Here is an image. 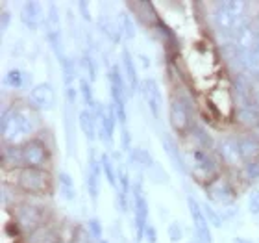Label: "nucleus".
Returning a JSON list of instances; mask_svg holds the SVG:
<instances>
[{"label": "nucleus", "instance_id": "nucleus-1", "mask_svg": "<svg viewBox=\"0 0 259 243\" xmlns=\"http://www.w3.org/2000/svg\"><path fill=\"white\" fill-rule=\"evenodd\" d=\"M33 123L22 110H6L2 114V140L15 147L32 134ZM24 145V143H22Z\"/></svg>", "mask_w": 259, "mask_h": 243}, {"label": "nucleus", "instance_id": "nucleus-2", "mask_svg": "<svg viewBox=\"0 0 259 243\" xmlns=\"http://www.w3.org/2000/svg\"><path fill=\"white\" fill-rule=\"evenodd\" d=\"M17 184L22 191L33 195L49 193L52 188V180L45 169H32V167H22L17 177Z\"/></svg>", "mask_w": 259, "mask_h": 243}, {"label": "nucleus", "instance_id": "nucleus-3", "mask_svg": "<svg viewBox=\"0 0 259 243\" xmlns=\"http://www.w3.org/2000/svg\"><path fill=\"white\" fill-rule=\"evenodd\" d=\"M132 204H134V217H135V236L137 241L145 239V230L148 227V202L146 197L141 191V186L135 184L132 189Z\"/></svg>", "mask_w": 259, "mask_h": 243}, {"label": "nucleus", "instance_id": "nucleus-4", "mask_svg": "<svg viewBox=\"0 0 259 243\" xmlns=\"http://www.w3.org/2000/svg\"><path fill=\"white\" fill-rule=\"evenodd\" d=\"M187 165H191V171L198 179H211L217 173V169H219L215 158L211 156L207 151H204V149H193L189 152V162H187Z\"/></svg>", "mask_w": 259, "mask_h": 243}, {"label": "nucleus", "instance_id": "nucleus-5", "mask_svg": "<svg viewBox=\"0 0 259 243\" xmlns=\"http://www.w3.org/2000/svg\"><path fill=\"white\" fill-rule=\"evenodd\" d=\"M21 152H22V163H24V167L45 169L47 163H49V151L37 140L26 141L24 145H21Z\"/></svg>", "mask_w": 259, "mask_h": 243}, {"label": "nucleus", "instance_id": "nucleus-6", "mask_svg": "<svg viewBox=\"0 0 259 243\" xmlns=\"http://www.w3.org/2000/svg\"><path fill=\"white\" fill-rule=\"evenodd\" d=\"M187 206H189L191 217H193V225H194V232L198 236L200 243H211V225L207 221V217L204 214V208L200 204L196 197L189 195L187 197Z\"/></svg>", "mask_w": 259, "mask_h": 243}, {"label": "nucleus", "instance_id": "nucleus-7", "mask_svg": "<svg viewBox=\"0 0 259 243\" xmlns=\"http://www.w3.org/2000/svg\"><path fill=\"white\" fill-rule=\"evenodd\" d=\"M28 102L30 106L39 112H50V110L56 106V91L54 87L43 82V84H37L33 86L28 93Z\"/></svg>", "mask_w": 259, "mask_h": 243}, {"label": "nucleus", "instance_id": "nucleus-8", "mask_svg": "<svg viewBox=\"0 0 259 243\" xmlns=\"http://www.w3.org/2000/svg\"><path fill=\"white\" fill-rule=\"evenodd\" d=\"M168 121H170L172 130L178 132V134H185V132L189 130L191 115H189V108H187V104H185L184 98H172Z\"/></svg>", "mask_w": 259, "mask_h": 243}, {"label": "nucleus", "instance_id": "nucleus-9", "mask_svg": "<svg viewBox=\"0 0 259 243\" xmlns=\"http://www.w3.org/2000/svg\"><path fill=\"white\" fill-rule=\"evenodd\" d=\"M102 162H100V158H97L95 151L91 149V152H89V167H87L85 175V186L93 202H97L98 193H100V179H102Z\"/></svg>", "mask_w": 259, "mask_h": 243}, {"label": "nucleus", "instance_id": "nucleus-10", "mask_svg": "<svg viewBox=\"0 0 259 243\" xmlns=\"http://www.w3.org/2000/svg\"><path fill=\"white\" fill-rule=\"evenodd\" d=\"M141 91H143V98H145L146 106L150 110L152 117L159 119L161 117V91H159L157 82L154 78H146L141 84Z\"/></svg>", "mask_w": 259, "mask_h": 243}, {"label": "nucleus", "instance_id": "nucleus-11", "mask_svg": "<svg viewBox=\"0 0 259 243\" xmlns=\"http://www.w3.org/2000/svg\"><path fill=\"white\" fill-rule=\"evenodd\" d=\"M21 19L26 28H30V30H37L41 24H45L41 4L35 2V0H28V2H24V4H22V10H21Z\"/></svg>", "mask_w": 259, "mask_h": 243}, {"label": "nucleus", "instance_id": "nucleus-12", "mask_svg": "<svg viewBox=\"0 0 259 243\" xmlns=\"http://www.w3.org/2000/svg\"><path fill=\"white\" fill-rule=\"evenodd\" d=\"M161 141H163V151H165V154L168 156V160H170V163L174 165V169L184 175L187 173V162H185L184 156H182V152H180L176 141L168 134H163Z\"/></svg>", "mask_w": 259, "mask_h": 243}, {"label": "nucleus", "instance_id": "nucleus-13", "mask_svg": "<svg viewBox=\"0 0 259 243\" xmlns=\"http://www.w3.org/2000/svg\"><path fill=\"white\" fill-rule=\"evenodd\" d=\"M17 221L24 230H37L41 225V212L32 204H22L17 210Z\"/></svg>", "mask_w": 259, "mask_h": 243}, {"label": "nucleus", "instance_id": "nucleus-14", "mask_svg": "<svg viewBox=\"0 0 259 243\" xmlns=\"http://www.w3.org/2000/svg\"><path fill=\"white\" fill-rule=\"evenodd\" d=\"M209 199L217 204L222 206H232L233 202V189L232 186L224 180H215L209 186Z\"/></svg>", "mask_w": 259, "mask_h": 243}, {"label": "nucleus", "instance_id": "nucleus-15", "mask_svg": "<svg viewBox=\"0 0 259 243\" xmlns=\"http://www.w3.org/2000/svg\"><path fill=\"white\" fill-rule=\"evenodd\" d=\"M219 154L224 162L228 163H241L243 162V154H241V147H239V140L233 137H226V140L219 141Z\"/></svg>", "mask_w": 259, "mask_h": 243}, {"label": "nucleus", "instance_id": "nucleus-16", "mask_svg": "<svg viewBox=\"0 0 259 243\" xmlns=\"http://www.w3.org/2000/svg\"><path fill=\"white\" fill-rule=\"evenodd\" d=\"M122 69H124V80L128 84V91L132 95V93H135L141 87V82H139V75H137V69H135V61L128 49L122 50Z\"/></svg>", "mask_w": 259, "mask_h": 243}, {"label": "nucleus", "instance_id": "nucleus-17", "mask_svg": "<svg viewBox=\"0 0 259 243\" xmlns=\"http://www.w3.org/2000/svg\"><path fill=\"white\" fill-rule=\"evenodd\" d=\"M98 30H100L111 43H120V39H122V28H120V22L115 21L113 17H109V15L98 17Z\"/></svg>", "mask_w": 259, "mask_h": 243}, {"label": "nucleus", "instance_id": "nucleus-18", "mask_svg": "<svg viewBox=\"0 0 259 243\" xmlns=\"http://www.w3.org/2000/svg\"><path fill=\"white\" fill-rule=\"evenodd\" d=\"M78 124H80V130L85 134V137L89 141H93L98 135L97 117H95L91 108H83L78 112Z\"/></svg>", "mask_w": 259, "mask_h": 243}, {"label": "nucleus", "instance_id": "nucleus-19", "mask_svg": "<svg viewBox=\"0 0 259 243\" xmlns=\"http://www.w3.org/2000/svg\"><path fill=\"white\" fill-rule=\"evenodd\" d=\"M130 160H132V165L143 169L146 173H148V169L156 163L154 158L150 156V152L146 151V149H132V151H130Z\"/></svg>", "mask_w": 259, "mask_h": 243}, {"label": "nucleus", "instance_id": "nucleus-20", "mask_svg": "<svg viewBox=\"0 0 259 243\" xmlns=\"http://www.w3.org/2000/svg\"><path fill=\"white\" fill-rule=\"evenodd\" d=\"M100 162H102V173L104 177L108 179L109 186L115 189V191H119V169H115V163L111 162V158L108 154H102L100 156Z\"/></svg>", "mask_w": 259, "mask_h": 243}, {"label": "nucleus", "instance_id": "nucleus-21", "mask_svg": "<svg viewBox=\"0 0 259 243\" xmlns=\"http://www.w3.org/2000/svg\"><path fill=\"white\" fill-rule=\"evenodd\" d=\"M239 147H241V154H243V160L248 162H255L259 158V143L254 137H243L239 140Z\"/></svg>", "mask_w": 259, "mask_h": 243}, {"label": "nucleus", "instance_id": "nucleus-22", "mask_svg": "<svg viewBox=\"0 0 259 243\" xmlns=\"http://www.w3.org/2000/svg\"><path fill=\"white\" fill-rule=\"evenodd\" d=\"M6 84H8L11 89H24V86L30 84V76H28L24 71L10 69L6 73Z\"/></svg>", "mask_w": 259, "mask_h": 243}, {"label": "nucleus", "instance_id": "nucleus-23", "mask_svg": "<svg viewBox=\"0 0 259 243\" xmlns=\"http://www.w3.org/2000/svg\"><path fill=\"white\" fill-rule=\"evenodd\" d=\"M58 236L54 230H50L49 227H39L37 230H33L28 243H56Z\"/></svg>", "mask_w": 259, "mask_h": 243}, {"label": "nucleus", "instance_id": "nucleus-24", "mask_svg": "<svg viewBox=\"0 0 259 243\" xmlns=\"http://www.w3.org/2000/svg\"><path fill=\"white\" fill-rule=\"evenodd\" d=\"M58 182H60V189H61V195H63L67 200H74L76 199V188H74V182L70 179L67 173H60L58 175Z\"/></svg>", "mask_w": 259, "mask_h": 243}, {"label": "nucleus", "instance_id": "nucleus-25", "mask_svg": "<svg viewBox=\"0 0 259 243\" xmlns=\"http://www.w3.org/2000/svg\"><path fill=\"white\" fill-rule=\"evenodd\" d=\"M237 117L243 124H248L254 128L259 124V108H239Z\"/></svg>", "mask_w": 259, "mask_h": 243}, {"label": "nucleus", "instance_id": "nucleus-26", "mask_svg": "<svg viewBox=\"0 0 259 243\" xmlns=\"http://www.w3.org/2000/svg\"><path fill=\"white\" fill-rule=\"evenodd\" d=\"M80 95H81V98H83V102H85V108H95V97H93V89H91V82L87 80V78H80Z\"/></svg>", "mask_w": 259, "mask_h": 243}, {"label": "nucleus", "instance_id": "nucleus-27", "mask_svg": "<svg viewBox=\"0 0 259 243\" xmlns=\"http://www.w3.org/2000/svg\"><path fill=\"white\" fill-rule=\"evenodd\" d=\"M193 135H194V140L198 141V147H200V149H204V151H209L211 147L215 145V143H213V137H211L205 130L193 128Z\"/></svg>", "mask_w": 259, "mask_h": 243}, {"label": "nucleus", "instance_id": "nucleus-28", "mask_svg": "<svg viewBox=\"0 0 259 243\" xmlns=\"http://www.w3.org/2000/svg\"><path fill=\"white\" fill-rule=\"evenodd\" d=\"M81 67H83V71H85V76L83 78H87L89 82H93L95 78H97V65H95V61H93L91 54H83L81 56Z\"/></svg>", "mask_w": 259, "mask_h": 243}, {"label": "nucleus", "instance_id": "nucleus-29", "mask_svg": "<svg viewBox=\"0 0 259 243\" xmlns=\"http://www.w3.org/2000/svg\"><path fill=\"white\" fill-rule=\"evenodd\" d=\"M202 208H204V214H205V217H207V221H209L211 227L221 228L222 227V217L219 216V212H217L215 208L209 204V202H204V204H202Z\"/></svg>", "mask_w": 259, "mask_h": 243}, {"label": "nucleus", "instance_id": "nucleus-30", "mask_svg": "<svg viewBox=\"0 0 259 243\" xmlns=\"http://www.w3.org/2000/svg\"><path fill=\"white\" fill-rule=\"evenodd\" d=\"M120 28H122V36H124L126 39L135 38V24L128 13H122V15H120Z\"/></svg>", "mask_w": 259, "mask_h": 243}, {"label": "nucleus", "instance_id": "nucleus-31", "mask_svg": "<svg viewBox=\"0 0 259 243\" xmlns=\"http://www.w3.org/2000/svg\"><path fill=\"white\" fill-rule=\"evenodd\" d=\"M167 236L172 243H178L180 239L184 238V230H182V225L178 221H172L167 227Z\"/></svg>", "mask_w": 259, "mask_h": 243}, {"label": "nucleus", "instance_id": "nucleus-32", "mask_svg": "<svg viewBox=\"0 0 259 243\" xmlns=\"http://www.w3.org/2000/svg\"><path fill=\"white\" fill-rule=\"evenodd\" d=\"M148 175H150L152 179H154V182H161V184L168 182V175L163 171V167L157 162L154 163L150 169H148Z\"/></svg>", "mask_w": 259, "mask_h": 243}, {"label": "nucleus", "instance_id": "nucleus-33", "mask_svg": "<svg viewBox=\"0 0 259 243\" xmlns=\"http://www.w3.org/2000/svg\"><path fill=\"white\" fill-rule=\"evenodd\" d=\"M244 177L248 180H259V160L248 162L244 165Z\"/></svg>", "mask_w": 259, "mask_h": 243}, {"label": "nucleus", "instance_id": "nucleus-34", "mask_svg": "<svg viewBox=\"0 0 259 243\" xmlns=\"http://www.w3.org/2000/svg\"><path fill=\"white\" fill-rule=\"evenodd\" d=\"M248 212L252 216H259V191H252L248 195Z\"/></svg>", "mask_w": 259, "mask_h": 243}, {"label": "nucleus", "instance_id": "nucleus-35", "mask_svg": "<svg viewBox=\"0 0 259 243\" xmlns=\"http://www.w3.org/2000/svg\"><path fill=\"white\" fill-rule=\"evenodd\" d=\"M87 228H89V232H91L93 238L102 239V227H100L98 219H89V223H87Z\"/></svg>", "mask_w": 259, "mask_h": 243}, {"label": "nucleus", "instance_id": "nucleus-36", "mask_svg": "<svg viewBox=\"0 0 259 243\" xmlns=\"http://www.w3.org/2000/svg\"><path fill=\"white\" fill-rule=\"evenodd\" d=\"M120 145H122L124 151H132V135H130L126 126H122V130H120Z\"/></svg>", "mask_w": 259, "mask_h": 243}, {"label": "nucleus", "instance_id": "nucleus-37", "mask_svg": "<svg viewBox=\"0 0 259 243\" xmlns=\"http://www.w3.org/2000/svg\"><path fill=\"white\" fill-rule=\"evenodd\" d=\"M156 239H157L156 228H154L150 223H148V227H146V230H145V241L146 243H156Z\"/></svg>", "mask_w": 259, "mask_h": 243}, {"label": "nucleus", "instance_id": "nucleus-38", "mask_svg": "<svg viewBox=\"0 0 259 243\" xmlns=\"http://www.w3.org/2000/svg\"><path fill=\"white\" fill-rule=\"evenodd\" d=\"M78 8L81 11V17L85 19V21H91V15H89V4L87 2H78Z\"/></svg>", "mask_w": 259, "mask_h": 243}, {"label": "nucleus", "instance_id": "nucleus-39", "mask_svg": "<svg viewBox=\"0 0 259 243\" xmlns=\"http://www.w3.org/2000/svg\"><path fill=\"white\" fill-rule=\"evenodd\" d=\"M8 24H10V13L8 11H2V30H6L8 28Z\"/></svg>", "mask_w": 259, "mask_h": 243}, {"label": "nucleus", "instance_id": "nucleus-40", "mask_svg": "<svg viewBox=\"0 0 259 243\" xmlns=\"http://www.w3.org/2000/svg\"><path fill=\"white\" fill-rule=\"evenodd\" d=\"M252 137H254V140L259 143V124H257V126H254V128H252Z\"/></svg>", "mask_w": 259, "mask_h": 243}, {"label": "nucleus", "instance_id": "nucleus-41", "mask_svg": "<svg viewBox=\"0 0 259 243\" xmlns=\"http://www.w3.org/2000/svg\"><path fill=\"white\" fill-rule=\"evenodd\" d=\"M139 58H141V63H143V67H148V65H150V61H148V58H146V56L141 54Z\"/></svg>", "mask_w": 259, "mask_h": 243}, {"label": "nucleus", "instance_id": "nucleus-42", "mask_svg": "<svg viewBox=\"0 0 259 243\" xmlns=\"http://www.w3.org/2000/svg\"><path fill=\"white\" fill-rule=\"evenodd\" d=\"M233 243H254V241H252V239H246V238H235Z\"/></svg>", "mask_w": 259, "mask_h": 243}]
</instances>
